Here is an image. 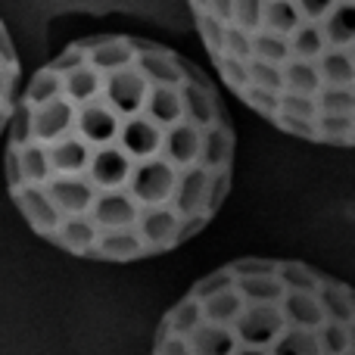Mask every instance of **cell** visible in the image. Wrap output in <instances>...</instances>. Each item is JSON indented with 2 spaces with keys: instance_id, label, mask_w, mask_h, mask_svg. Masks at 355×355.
Returning <instances> with one entry per match:
<instances>
[{
  "instance_id": "cell-1",
  "label": "cell",
  "mask_w": 355,
  "mask_h": 355,
  "mask_svg": "<svg viewBox=\"0 0 355 355\" xmlns=\"http://www.w3.org/2000/svg\"><path fill=\"white\" fill-rule=\"evenodd\" d=\"M3 178L35 237L85 262L175 252L212 225L234 184L215 81L166 44L72 41L19 87Z\"/></svg>"
},
{
  "instance_id": "cell-2",
  "label": "cell",
  "mask_w": 355,
  "mask_h": 355,
  "mask_svg": "<svg viewBox=\"0 0 355 355\" xmlns=\"http://www.w3.org/2000/svg\"><path fill=\"white\" fill-rule=\"evenodd\" d=\"M221 85L315 147L355 141V0H187Z\"/></svg>"
},
{
  "instance_id": "cell-3",
  "label": "cell",
  "mask_w": 355,
  "mask_h": 355,
  "mask_svg": "<svg viewBox=\"0 0 355 355\" xmlns=\"http://www.w3.org/2000/svg\"><path fill=\"white\" fill-rule=\"evenodd\" d=\"M150 355H355L352 290L296 259H234L162 315Z\"/></svg>"
},
{
  "instance_id": "cell-4",
  "label": "cell",
  "mask_w": 355,
  "mask_h": 355,
  "mask_svg": "<svg viewBox=\"0 0 355 355\" xmlns=\"http://www.w3.org/2000/svg\"><path fill=\"white\" fill-rule=\"evenodd\" d=\"M19 87H22V62H19L16 44L6 31V22L0 19V141H3L6 125H10Z\"/></svg>"
}]
</instances>
